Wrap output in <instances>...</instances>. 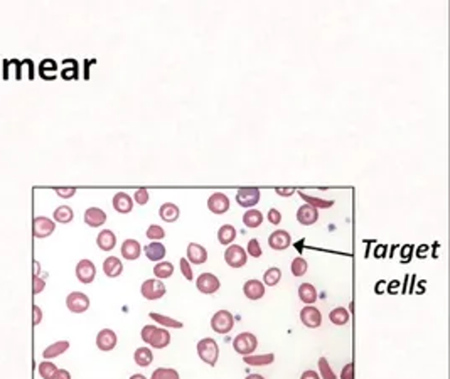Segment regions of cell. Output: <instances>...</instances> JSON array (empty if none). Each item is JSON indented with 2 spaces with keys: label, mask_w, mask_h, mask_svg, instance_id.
<instances>
[{
  "label": "cell",
  "mask_w": 450,
  "mask_h": 379,
  "mask_svg": "<svg viewBox=\"0 0 450 379\" xmlns=\"http://www.w3.org/2000/svg\"><path fill=\"white\" fill-rule=\"evenodd\" d=\"M85 223L91 227H100L106 223V212L100 207H89L85 211Z\"/></svg>",
  "instance_id": "cell-19"
},
{
  "label": "cell",
  "mask_w": 450,
  "mask_h": 379,
  "mask_svg": "<svg viewBox=\"0 0 450 379\" xmlns=\"http://www.w3.org/2000/svg\"><path fill=\"white\" fill-rule=\"evenodd\" d=\"M103 272H105V275L110 278L120 276L121 272H123V265H121L120 258H117V256H108L105 261H103Z\"/></svg>",
  "instance_id": "cell-25"
},
{
  "label": "cell",
  "mask_w": 450,
  "mask_h": 379,
  "mask_svg": "<svg viewBox=\"0 0 450 379\" xmlns=\"http://www.w3.org/2000/svg\"><path fill=\"white\" fill-rule=\"evenodd\" d=\"M159 216L162 221H165V223H175L179 219V216H181V209H179V206L174 204V202H165V204L160 206Z\"/></svg>",
  "instance_id": "cell-22"
},
{
  "label": "cell",
  "mask_w": 450,
  "mask_h": 379,
  "mask_svg": "<svg viewBox=\"0 0 450 379\" xmlns=\"http://www.w3.org/2000/svg\"><path fill=\"white\" fill-rule=\"evenodd\" d=\"M297 221L302 226H312L319 221V209L312 207L309 204H302L297 209Z\"/></svg>",
  "instance_id": "cell-16"
},
{
  "label": "cell",
  "mask_w": 450,
  "mask_h": 379,
  "mask_svg": "<svg viewBox=\"0 0 450 379\" xmlns=\"http://www.w3.org/2000/svg\"><path fill=\"white\" fill-rule=\"evenodd\" d=\"M66 307L69 312L73 313H83L89 309V298L88 295L81 293V292H71L66 297Z\"/></svg>",
  "instance_id": "cell-9"
},
{
  "label": "cell",
  "mask_w": 450,
  "mask_h": 379,
  "mask_svg": "<svg viewBox=\"0 0 450 379\" xmlns=\"http://www.w3.org/2000/svg\"><path fill=\"white\" fill-rule=\"evenodd\" d=\"M307 268H309V265H307V261H305L304 258H295L294 261H292V266H290L292 275H294V276L305 275V273H307Z\"/></svg>",
  "instance_id": "cell-41"
},
{
  "label": "cell",
  "mask_w": 450,
  "mask_h": 379,
  "mask_svg": "<svg viewBox=\"0 0 450 379\" xmlns=\"http://www.w3.org/2000/svg\"><path fill=\"white\" fill-rule=\"evenodd\" d=\"M246 255H250L251 258H260L261 255H263V251H261V244L258 243V240H250L248 241V246H246Z\"/></svg>",
  "instance_id": "cell-44"
},
{
  "label": "cell",
  "mask_w": 450,
  "mask_h": 379,
  "mask_svg": "<svg viewBox=\"0 0 450 379\" xmlns=\"http://www.w3.org/2000/svg\"><path fill=\"white\" fill-rule=\"evenodd\" d=\"M257 345H258V339L255 337V334H251V332H241L235 337V341H233V347H235V351L241 354V356H250V354H253L257 351Z\"/></svg>",
  "instance_id": "cell-3"
},
{
  "label": "cell",
  "mask_w": 450,
  "mask_h": 379,
  "mask_svg": "<svg viewBox=\"0 0 450 379\" xmlns=\"http://www.w3.org/2000/svg\"><path fill=\"white\" fill-rule=\"evenodd\" d=\"M266 218H268V221L272 223V224H280V223H282V212H280L278 209H270Z\"/></svg>",
  "instance_id": "cell-48"
},
{
  "label": "cell",
  "mask_w": 450,
  "mask_h": 379,
  "mask_svg": "<svg viewBox=\"0 0 450 379\" xmlns=\"http://www.w3.org/2000/svg\"><path fill=\"white\" fill-rule=\"evenodd\" d=\"M260 189L258 187H241L236 192V202L241 207L253 209L260 202Z\"/></svg>",
  "instance_id": "cell-6"
},
{
  "label": "cell",
  "mask_w": 450,
  "mask_h": 379,
  "mask_svg": "<svg viewBox=\"0 0 450 379\" xmlns=\"http://www.w3.org/2000/svg\"><path fill=\"white\" fill-rule=\"evenodd\" d=\"M319 373H320L319 376L322 379H336V373L329 366V361L326 357H320L319 359Z\"/></svg>",
  "instance_id": "cell-40"
},
{
  "label": "cell",
  "mask_w": 450,
  "mask_h": 379,
  "mask_svg": "<svg viewBox=\"0 0 450 379\" xmlns=\"http://www.w3.org/2000/svg\"><path fill=\"white\" fill-rule=\"evenodd\" d=\"M56 69H57V66L52 59H44L41 63V66H39V73H41L42 78H46V79H52L54 76H56Z\"/></svg>",
  "instance_id": "cell-38"
},
{
  "label": "cell",
  "mask_w": 450,
  "mask_h": 379,
  "mask_svg": "<svg viewBox=\"0 0 450 379\" xmlns=\"http://www.w3.org/2000/svg\"><path fill=\"white\" fill-rule=\"evenodd\" d=\"M300 320H302V324H304L305 327L317 328V327H320V324H322V313H320V310L317 309V307L307 305V307H304V309H302Z\"/></svg>",
  "instance_id": "cell-11"
},
{
  "label": "cell",
  "mask_w": 450,
  "mask_h": 379,
  "mask_svg": "<svg viewBox=\"0 0 450 379\" xmlns=\"http://www.w3.org/2000/svg\"><path fill=\"white\" fill-rule=\"evenodd\" d=\"M147 238H149L150 241H160L165 238V231L164 227L159 226V224H150L149 229H147Z\"/></svg>",
  "instance_id": "cell-42"
},
{
  "label": "cell",
  "mask_w": 450,
  "mask_h": 379,
  "mask_svg": "<svg viewBox=\"0 0 450 379\" xmlns=\"http://www.w3.org/2000/svg\"><path fill=\"white\" fill-rule=\"evenodd\" d=\"M149 190L147 189H137L135 190V194H133V201L137 202V204H140V206H145L147 202H149Z\"/></svg>",
  "instance_id": "cell-45"
},
{
  "label": "cell",
  "mask_w": 450,
  "mask_h": 379,
  "mask_svg": "<svg viewBox=\"0 0 450 379\" xmlns=\"http://www.w3.org/2000/svg\"><path fill=\"white\" fill-rule=\"evenodd\" d=\"M32 229H34L35 238H48V236H51L54 231H56V224H54L52 219L44 218V216H39V218L34 219Z\"/></svg>",
  "instance_id": "cell-15"
},
{
  "label": "cell",
  "mask_w": 450,
  "mask_h": 379,
  "mask_svg": "<svg viewBox=\"0 0 450 379\" xmlns=\"http://www.w3.org/2000/svg\"><path fill=\"white\" fill-rule=\"evenodd\" d=\"M300 379H320V376H319V373H315V371L309 369V371H305V373H302Z\"/></svg>",
  "instance_id": "cell-53"
},
{
  "label": "cell",
  "mask_w": 450,
  "mask_h": 379,
  "mask_svg": "<svg viewBox=\"0 0 450 379\" xmlns=\"http://www.w3.org/2000/svg\"><path fill=\"white\" fill-rule=\"evenodd\" d=\"M56 194L59 197H63V199H69V197H73L74 194H76V189L74 187H56Z\"/></svg>",
  "instance_id": "cell-47"
},
{
  "label": "cell",
  "mask_w": 450,
  "mask_h": 379,
  "mask_svg": "<svg viewBox=\"0 0 450 379\" xmlns=\"http://www.w3.org/2000/svg\"><path fill=\"white\" fill-rule=\"evenodd\" d=\"M130 379H147V378L143 376V374H133V376H132Z\"/></svg>",
  "instance_id": "cell-56"
},
{
  "label": "cell",
  "mask_w": 450,
  "mask_h": 379,
  "mask_svg": "<svg viewBox=\"0 0 450 379\" xmlns=\"http://www.w3.org/2000/svg\"><path fill=\"white\" fill-rule=\"evenodd\" d=\"M243 293L248 300H260L265 295V285L260 280H248L243 285Z\"/></svg>",
  "instance_id": "cell-17"
},
{
  "label": "cell",
  "mask_w": 450,
  "mask_h": 379,
  "mask_svg": "<svg viewBox=\"0 0 450 379\" xmlns=\"http://www.w3.org/2000/svg\"><path fill=\"white\" fill-rule=\"evenodd\" d=\"M142 297L147 300H159L165 295V285L159 278H149L142 283Z\"/></svg>",
  "instance_id": "cell-5"
},
{
  "label": "cell",
  "mask_w": 450,
  "mask_h": 379,
  "mask_svg": "<svg viewBox=\"0 0 450 379\" xmlns=\"http://www.w3.org/2000/svg\"><path fill=\"white\" fill-rule=\"evenodd\" d=\"M197 354H199L201 361L206 362L208 366H216L219 357V347L216 344L214 339L211 337H204L197 342Z\"/></svg>",
  "instance_id": "cell-2"
},
{
  "label": "cell",
  "mask_w": 450,
  "mask_h": 379,
  "mask_svg": "<svg viewBox=\"0 0 450 379\" xmlns=\"http://www.w3.org/2000/svg\"><path fill=\"white\" fill-rule=\"evenodd\" d=\"M34 326H37L39 322H41V319H42V310L39 309L37 305H34Z\"/></svg>",
  "instance_id": "cell-54"
},
{
  "label": "cell",
  "mask_w": 450,
  "mask_h": 379,
  "mask_svg": "<svg viewBox=\"0 0 450 379\" xmlns=\"http://www.w3.org/2000/svg\"><path fill=\"white\" fill-rule=\"evenodd\" d=\"M265 216L261 214V211H258V209H246V212L243 214V223L246 227H258L261 226V223H263Z\"/></svg>",
  "instance_id": "cell-29"
},
{
  "label": "cell",
  "mask_w": 450,
  "mask_h": 379,
  "mask_svg": "<svg viewBox=\"0 0 450 379\" xmlns=\"http://www.w3.org/2000/svg\"><path fill=\"white\" fill-rule=\"evenodd\" d=\"M329 319L334 326H346V324L349 322V319H351V315H349V312L344 307H336V309L329 313Z\"/></svg>",
  "instance_id": "cell-34"
},
{
  "label": "cell",
  "mask_w": 450,
  "mask_h": 379,
  "mask_svg": "<svg viewBox=\"0 0 450 379\" xmlns=\"http://www.w3.org/2000/svg\"><path fill=\"white\" fill-rule=\"evenodd\" d=\"M96 244H98L100 250L111 251L115 248V244H117V236H115V233L111 229H103L96 236Z\"/></svg>",
  "instance_id": "cell-24"
},
{
  "label": "cell",
  "mask_w": 450,
  "mask_h": 379,
  "mask_svg": "<svg viewBox=\"0 0 450 379\" xmlns=\"http://www.w3.org/2000/svg\"><path fill=\"white\" fill-rule=\"evenodd\" d=\"M54 221L56 223H63V224H66V223H71L74 218V212L73 209L69 207V206H59V207L54 211Z\"/></svg>",
  "instance_id": "cell-35"
},
{
  "label": "cell",
  "mask_w": 450,
  "mask_h": 379,
  "mask_svg": "<svg viewBox=\"0 0 450 379\" xmlns=\"http://www.w3.org/2000/svg\"><path fill=\"white\" fill-rule=\"evenodd\" d=\"M133 361H135L137 366L147 367V366H150V364H152L154 352L150 351L149 347H138L135 351V354H133Z\"/></svg>",
  "instance_id": "cell-30"
},
{
  "label": "cell",
  "mask_w": 450,
  "mask_h": 379,
  "mask_svg": "<svg viewBox=\"0 0 450 379\" xmlns=\"http://www.w3.org/2000/svg\"><path fill=\"white\" fill-rule=\"evenodd\" d=\"M268 244L272 250L275 251H282V250H287V248L292 244V236L289 231L285 229H277L273 231L272 234L268 236Z\"/></svg>",
  "instance_id": "cell-10"
},
{
  "label": "cell",
  "mask_w": 450,
  "mask_h": 379,
  "mask_svg": "<svg viewBox=\"0 0 450 379\" xmlns=\"http://www.w3.org/2000/svg\"><path fill=\"white\" fill-rule=\"evenodd\" d=\"M298 298L304 303H307V305H312V303L317 300V290H315L314 285L302 283L300 287H298Z\"/></svg>",
  "instance_id": "cell-27"
},
{
  "label": "cell",
  "mask_w": 450,
  "mask_h": 379,
  "mask_svg": "<svg viewBox=\"0 0 450 379\" xmlns=\"http://www.w3.org/2000/svg\"><path fill=\"white\" fill-rule=\"evenodd\" d=\"M341 379H354V366L351 362L346 364L341 371Z\"/></svg>",
  "instance_id": "cell-49"
},
{
  "label": "cell",
  "mask_w": 450,
  "mask_h": 379,
  "mask_svg": "<svg viewBox=\"0 0 450 379\" xmlns=\"http://www.w3.org/2000/svg\"><path fill=\"white\" fill-rule=\"evenodd\" d=\"M117 342H118V337L111 328H103V330H100L98 335H96V347L103 352L113 351Z\"/></svg>",
  "instance_id": "cell-12"
},
{
  "label": "cell",
  "mask_w": 450,
  "mask_h": 379,
  "mask_svg": "<svg viewBox=\"0 0 450 379\" xmlns=\"http://www.w3.org/2000/svg\"><path fill=\"white\" fill-rule=\"evenodd\" d=\"M186 258H187V261L192 263V265H203V263H206V259H208V251H206V248L201 246V244L189 243Z\"/></svg>",
  "instance_id": "cell-18"
},
{
  "label": "cell",
  "mask_w": 450,
  "mask_h": 379,
  "mask_svg": "<svg viewBox=\"0 0 450 379\" xmlns=\"http://www.w3.org/2000/svg\"><path fill=\"white\" fill-rule=\"evenodd\" d=\"M143 253H145V256L150 261L159 263V261H164L167 250H165V246L160 241H150V244H147V246L143 248Z\"/></svg>",
  "instance_id": "cell-21"
},
{
  "label": "cell",
  "mask_w": 450,
  "mask_h": 379,
  "mask_svg": "<svg viewBox=\"0 0 450 379\" xmlns=\"http://www.w3.org/2000/svg\"><path fill=\"white\" fill-rule=\"evenodd\" d=\"M111 204H113L115 211L120 212V214H128V212H132V209H133V199L128 196L127 192H117L113 196Z\"/></svg>",
  "instance_id": "cell-20"
},
{
  "label": "cell",
  "mask_w": 450,
  "mask_h": 379,
  "mask_svg": "<svg viewBox=\"0 0 450 379\" xmlns=\"http://www.w3.org/2000/svg\"><path fill=\"white\" fill-rule=\"evenodd\" d=\"M57 371L56 364L49 362V361H44V362L39 364V374H41L42 379H51V376Z\"/></svg>",
  "instance_id": "cell-43"
},
{
  "label": "cell",
  "mask_w": 450,
  "mask_h": 379,
  "mask_svg": "<svg viewBox=\"0 0 450 379\" xmlns=\"http://www.w3.org/2000/svg\"><path fill=\"white\" fill-rule=\"evenodd\" d=\"M280 280H282V272H280V268H277V266H272V268H268L265 272V275H263V285H265V287H275V285L280 283Z\"/></svg>",
  "instance_id": "cell-37"
},
{
  "label": "cell",
  "mask_w": 450,
  "mask_h": 379,
  "mask_svg": "<svg viewBox=\"0 0 450 379\" xmlns=\"http://www.w3.org/2000/svg\"><path fill=\"white\" fill-rule=\"evenodd\" d=\"M142 253V246L137 240H125L123 244H121V256L128 261H133L137 259Z\"/></svg>",
  "instance_id": "cell-26"
},
{
  "label": "cell",
  "mask_w": 450,
  "mask_h": 379,
  "mask_svg": "<svg viewBox=\"0 0 450 379\" xmlns=\"http://www.w3.org/2000/svg\"><path fill=\"white\" fill-rule=\"evenodd\" d=\"M44 287H46L44 280L35 275V276H34V293H41V292L44 290Z\"/></svg>",
  "instance_id": "cell-51"
},
{
  "label": "cell",
  "mask_w": 450,
  "mask_h": 379,
  "mask_svg": "<svg viewBox=\"0 0 450 379\" xmlns=\"http://www.w3.org/2000/svg\"><path fill=\"white\" fill-rule=\"evenodd\" d=\"M51 379H71V374L66 369H57L51 376Z\"/></svg>",
  "instance_id": "cell-52"
},
{
  "label": "cell",
  "mask_w": 450,
  "mask_h": 379,
  "mask_svg": "<svg viewBox=\"0 0 450 379\" xmlns=\"http://www.w3.org/2000/svg\"><path fill=\"white\" fill-rule=\"evenodd\" d=\"M149 317L152 320H156L159 326H164V328H182L184 327V324H182L181 320H175V319H172V317L162 315V313H157V312H150Z\"/></svg>",
  "instance_id": "cell-28"
},
{
  "label": "cell",
  "mask_w": 450,
  "mask_h": 379,
  "mask_svg": "<svg viewBox=\"0 0 450 379\" xmlns=\"http://www.w3.org/2000/svg\"><path fill=\"white\" fill-rule=\"evenodd\" d=\"M68 349H69V342L59 341V342H54V344H51L49 347H46L44 352H42V356H44L46 359H52V357L61 356L63 352H66Z\"/></svg>",
  "instance_id": "cell-33"
},
{
  "label": "cell",
  "mask_w": 450,
  "mask_h": 379,
  "mask_svg": "<svg viewBox=\"0 0 450 379\" xmlns=\"http://www.w3.org/2000/svg\"><path fill=\"white\" fill-rule=\"evenodd\" d=\"M236 238V229L235 226L231 224H223L221 227L218 229V241L221 244H225V246H229V244L235 241Z\"/></svg>",
  "instance_id": "cell-31"
},
{
  "label": "cell",
  "mask_w": 450,
  "mask_h": 379,
  "mask_svg": "<svg viewBox=\"0 0 450 379\" xmlns=\"http://www.w3.org/2000/svg\"><path fill=\"white\" fill-rule=\"evenodd\" d=\"M179 266H181V272L182 275H184L186 280H194V273H192V268H190V263L187 261V258H181V263H179Z\"/></svg>",
  "instance_id": "cell-46"
},
{
  "label": "cell",
  "mask_w": 450,
  "mask_h": 379,
  "mask_svg": "<svg viewBox=\"0 0 450 379\" xmlns=\"http://www.w3.org/2000/svg\"><path fill=\"white\" fill-rule=\"evenodd\" d=\"M244 379H265L261 374H250V376H246Z\"/></svg>",
  "instance_id": "cell-55"
},
{
  "label": "cell",
  "mask_w": 450,
  "mask_h": 379,
  "mask_svg": "<svg viewBox=\"0 0 450 379\" xmlns=\"http://www.w3.org/2000/svg\"><path fill=\"white\" fill-rule=\"evenodd\" d=\"M96 276V266L89 259H81L76 265V278L83 285H89Z\"/></svg>",
  "instance_id": "cell-14"
},
{
  "label": "cell",
  "mask_w": 450,
  "mask_h": 379,
  "mask_svg": "<svg viewBox=\"0 0 450 379\" xmlns=\"http://www.w3.org/2000/svg\"><path fill=\"white\" fill-rule=\"evenodd\" d=\"M248 255L244 251V248H241L240 244H229L225 251V261L228 263V266L231 268H241V266L246 265Z\"/></svg>",
  "instance_id": "cell-7"
},
{
  "label": "cell",
  "mask_w": 450,
  "mask_h": 379,
  "mask_svg": "<svg viewBox=\"0 0 450 379\" xmlns=\"http://www.w3.org/2000/svg\"><path fill=\"white\" fill-rule=\"evenodd\" d=\"M275 192L278 194V196H282V197H290V196H294V194L297 192V190H295V189H290V187H277Z\"/></svg>",
  "instance_id": "cell-50"
},
{
  "label": "cell",
  "mask_w": 450,
  "mask_h": 379,
  "mask_svg": "<svg viewBox=\"0 0 450 379\" xmlns=\"http://www.w3.org/2000/svg\"><path fill=\"white\" fill-rule=\"evenodd\" d=\"M154 275H156L159 280H164V278H171L174 275V265L171 261H159L156 266H154Z\"/></svg>",
  "instance_id": "cell-36"
},
{
  "label": "cell",
  "mask_w": 450,
  "mask_h": 379,
  "mask_svg": "<svg viewBox=\"0 0 450 379\" xmlns=\"http://www.w3.org/2000/svg\"><path fill=\"white\" fill-rule=\"evenodd\" d=\"M208 209L212 214H225L229 211V197L223 192H214L208 199Z\"/></svg>",
  "instance_id": "cell-13"
},
{
  "label": "cell",
  "mask_w": 450,
  "mask_h": 379,
  "mask_svg": "<svg viewBox=\"0 0 450 379\" xmlns=\"http://www.w3.org/2000/svg\"><path fill=\"white\" fill-rule=\"evenodd\" d=\"M142 341L154 349H164L171 344V334L167 328L157 326H145L142 328Z\"/></svg>",
  "instance_id": "cell-1"
},
{
  "label": "cell",
  "mask_w": 450,
  "mask_h": 379,
  "mask_svg": "<svg viewBox=\"0 0 450 379\" xmlns=\"http://www.w3.org/2000/svg\"><path fill=\"white\" fill-rule=\"evenodd\" d=\"M196 287L201 293L212 295L219 290L221 283H219V278L216 275H212V273H201V275L196 278Z\"/></svg>",
  "instance_id": "cell-8"
},
{
  "label": "cell",
  "mask_w": 450,
  "mask_h": 379,
  "mask_svg": "<svg viewBox=\"0 0 450 379\" xmlns=\"http://www.w3.org/2000/svg\"><path fill=\"white\" fill-rule=\"evenodd\" d=\"M244 364L248 366H255V367H261V366H270V364L275 361V356L272 352L266 354H250V356H243Z\"/></svg>",
  "instance_id": "cell-23"
},
{
  "label": "cell",
  "mask_w": 450,
  "mask_h": 379,
  "mask_svg": "<svg viewBox=\"0 0 450 379\" xmlns=\"http://www.w3.org/2000/svg\"><path fill=\"white\" fill-rule=\"evenodd\" d=\"M150 379H179V373L171 367H159L154 371Z\"/></svg>",
  "instance_id": "cell-39"
},
{
  "label": "cell",
  "mask_w": 450,
  "mask_h": 379,
  "mask_svg": "<svg viewBox=\"0 0 450 379\" xmlns=\"http://www.w3.org/2000/svg\"><path fill=\"white\" fill-rule=\"evenodd\" d=\"M211 327L214 332L218 334H228L231 332V328L235 327V317H233L231 312L228 310H219L212 315L211 319Z\"/></svg>",
  "instance_id": "cell-4"
},
{
  "label": "cell",
  "mask_w": 450,
  "mask_h": 379,
  "mask_svg": "<svg viewBox=\"0 0 450 379\" xmlns=\"http://www.w3.org/2000/svg\"><path fill=\"white\" fill-rule=\"evenodd\" d=\"M297 194L305 201V204L312 206V207H315V209H329L334 206V201H326V199H320V197L309 196V194L302 192V190H297Z\"/></svg>",
  "instance_id": "cell-32"
}]
</instances>
